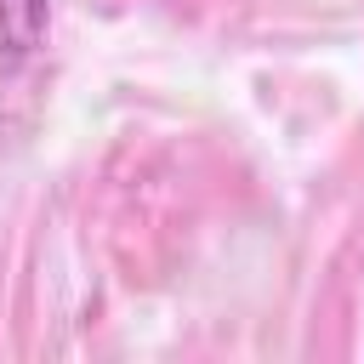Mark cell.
Here are the masks:
<instances>
[{
  "label": "cell",
  "mask_w": 364,
  "mask_h": 364,
  "mask_svg": "<svg viewBox=\"0 0 364 364\" xmlns=\"http://www.w3.org/2000/svg\"><path fill=\"white\" fill-rule=\"evenodd\" d=\"M51 28V0H0V80L17 74Z\"/></svg>",
  "instance_id": "obj_1"
}]
</instances>
